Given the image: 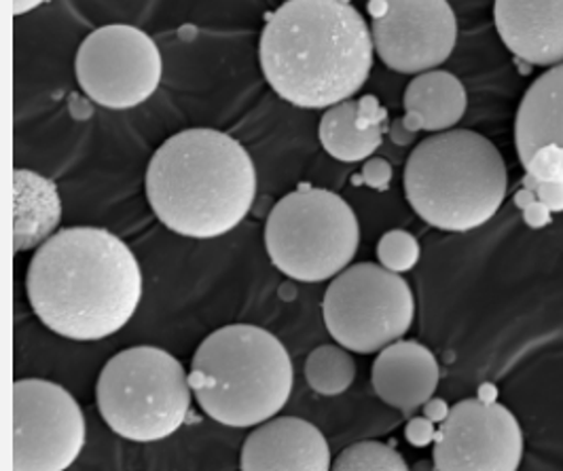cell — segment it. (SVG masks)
<instances>
[{
	"instance_id": "cell-1",
	"label": "cell",
	"mask_w": 563,
	"mask_h": 471,
	"mask_svg": "<svg viewBox=\"0 0 563 471\" xmlns=\"http://www.w3.org/2000/svg\"><path fill=\"white\" fill-rule=\"evenodd\" d=\"M26 294L52 333L102 340L119 333L141 305V265L107 228H62L32 254Z\"/></svg>"
},
{
	"instance_id": "cell-2",
	"label": "cell",
	"mask_w": 563,
	"mask_h": 471,
	"mask_svg": "<svg viewBox=\"0 0 563 471\" xmlns=\"http://www.w3.org/2000/svg\"><path fill=\"white\" fill-rule=\"evenodd\" d=\"M258 57L282 100L316 111L361 91L375 45L365 18L347 0H286L265 22Z\"/></svg>"
},
{
	"instance_id": "cell-3",
	"label": "cell",
	"mask_w": 563,
	"mask_h": 471,
	"mask_svg": "<svg viewBox=\"0 0 563 471\" xmlns=\"http://www.w3.org/2000/svg\"><path fill=\"white\" fill-rule=\"evenodd\" d=\"M146 199L169 231L191 239H214L246 218L256 194L249 150L208 127L174 134L146 167Z\"/></svg>"
},
{
	"instance_id": "cell-4",
	"label": "cell",
	"mask_w": 563,
	"mask_h": 471,
	"mask_svg": "<svg viewBox=\"0 0 563 471\" xmlns=\"http://www.w3.org/2000/svg\"><path fill=\"white\" fill-rule=\"evenodd\" d=\"M402 187L422 221L441 231L466 233L498 214L507 197V166L485 136L448 130L413 148Z\"/></svg>"
},
{
	"instance_id": "cell-5",
	"label": "cell",
	"mask_w": 563,
	"mask_h": 471,
	"mask_svg": "<svg viewBox=\"0 0 563 471\" xmlns=\"http://www.w3.org/2000/svg\"><path fill=\"white\" fill-rule=\"evenodd\" d=\"M191 370L214 379L196 397L206 415L227 427H253L278 415L295 381L286 347L251 324L225 326L203 338Z\"/></svg>"
},
{
	"instance_id": "cell-6",
	"label": "cell",
	"mask_w": 563,
	"mask_h": 471,
	"mask_svg": "<svg viewBox=\"0 0 563 471\" xmlns=\"http://www.w3.org/2000/svg\"><path fill=\"white\" fill-rule=\"evenodd\" d=\"M191 391L180 361L159 347L141 345L107 361L96 383V404L117 436L159 442L185 425Z\"/></svg>"
},
{
	"instance_id": "cell-7",
	"label": "cell",
	"mask_w": 563,
	"mask_h": 471,
	"mask_svg": "<svg viewBox=\"0 0 563 471\" xmlns=\"http://www.w3.org/2000/svg\"><path fill=\"white\" fill-rule=\"evenodd\" d=\"M361 246L350 203L333 191L301 187L282 197L265 222V248L284 276L306 283L338 278Z\"/></svg>"
},
{
	"instance_id": "cell-8",
	"label": "cell",
	"mask_w": 563,
	"mask_h": 471,
	"mask_svg": "<svg viewBox=\"0 0 563 471\" xmlns=\"http://www.w3.org/2000/svg\"><path fill=\"white\" fill-rule=\"evenodd\" d=\"M324 324L341 347L375 354L409 333L416 301L409 283L384 265L358 262L331 281Z\"/></svg>"
},
{
	"instance_id": "cell-9",
	"label": "cell",
	"mask_w": 563,
	"mask_h": 471,
	"mask_svg": "<svg viewBox=\"0 0 563 471\" xmlns=\"http://www.w3.org/2000/svg\"><path fill=\"white\" fill-rule=\"evenodd\" d=\"M162 54L141 29L111 24L93 30L77 52L75 72L87 98L111 111L141 106L162 81Z\"/></svg>"
},
{
	"instance_id": "cell-10",
	"label": "cell",
	"mask_w": 563,
	"mask_h": 471,
	"mask_svg": "<svg viewBox=\"0 0 563 471\" xmlns=\"http://www.w3.org/2000/svg\"><path fill=\"white\" fill-rule=\"evenodd\" d=\"M85 436L84 411L66 389L43 379L15 381L11 470H68L84 450Z\"/></svg>"
},
{
	"instance_id": "cell-11",
	"label": "cell",
	"mask_w": 563,
	"mask_h": 471,
	"mask_svg": "<svg viewBox=\"0 0 563 471\" xmlns=\"http://www.w3.org/2000/svg\"><path fill=\"white\" fill-rule=\"evenodd\" d=\"M432 446L434 470L515 471L523 459V431L507 406L471 397L451 406Z\"/></svg>"
},
{
	"instance_id": "cell-12",
	"label": "cell",
	"mask_w": 563,
	"mask_h": 471,
	"mask_svg": "<svg viewBox=\"0 0 563 471\" xmlns=\"http://www.w3.org/2000/svg\"><path fill=\"white\" fill-rule=\"evenodd\" d=\"M371 34L375 54L390 70L422 75L450 59L457 20L448 0H386Z\"/></svg>"
},
{
	"instance_id": "cell-13",
	"label": "cell",
	"mask_w": 563,
	"mask_h": 471,
	"mask_svg": "<svg viewBox=\"0 0 563 471\" xmlns=\"http://www.w3.org/2000/svg\"><path fill=\"white\" fill-rule=\"evenodd\" d=\"M240 466L246 471L333 470L322 431L297 416H272L258 425L244 442Z\"/></svg>"
},
{
	"instance_id": "cell-14",
	"label": "cell",
	"mask_w": 563,
	"mask_h": 471,
	"mask_svg": "<svg viewBox=\"0 0 563 471\" xmlns=\"http://www.w3.org/2000/svg\"><path fill=\"white\" fill-rule=\"evenodd\" d=\"M494 22L512 56L534 66L563 64V0H496Z\"/></svg>"
},
{
	"instance_id": "cell-15",
	"label": "cell",
	"mask_w": 563,
	"mask_h": 471,
	"mask_svg": "<svg viewBox=\"0 0 563 471\" xmlns=\"http://www.w3.org/2000/svg\"><path fill=\"white\" fill-rule=\"evenodd\" d=\"M371 379L382 402L411 415L434 395L441 370L428 347L416 340H396L377 356Z\"/></svg>"
},
{
	"instance_id": "cell-16",
	"label": "cell",
	"mask_w": 563,
	"mask_h": 471,
	"mask_svg": "<svg viewBox=\"0 0 563 471\" xmlns=\"http://www.w3.org/2000/svg\"><path fill=\"white\" fill-rule=\"evenodd\" d=\"M402 125L409 132H448L457 125L468 106L462 81L445 70L418 75L402 96Z\"/></svg>"
},
{
	"instance_id": "cell-17",
	"label": "cell",
	"mask_w": 563,
	"mask_h": 471,
	"mask_svg": "<svg viewBox=\"0 0 563 471\" xmlns=\"http://www.w3.org/2000/svg\"><path fill=\"white\" fill-rule=\"evenodd\" d=\"M519 161L544 144L563 150V64L540 75L521 98L515 119Z\"/></svg>"
},
{
	"instance_id": "cell-18",
	"label": "cell",
	"mask_w": 563,
	"mask_h": 471,
	"mask_svg": "<svg viewBox=\"0 0 563 471\" xmlns=\"http://www.w3.org/2000/svg\"><path fill=\"white\" fill-rule=\"evenodd\" d=\"M59 218L62 203L56 184L36 171L15 169V250L45 244Z\"/></svg>"
},
{
	"instance_id": "cell-19",
	"label": "cell",
	"mask_w": 563,
	"mask_h": 471,
	"mask_svg": "<svg viewBox=\"0 0 563 471\" xmlns=\"http://www.w3.org/2000/svg\"><path fill=\"white\" fill-rule=\"evenodd\" d=\"M358 102H341L324 112L318 125V138L324 150L343 164H356L368 159L384 139V127L358 130L356 125Z\"/></svg>"
},
{
	"instance_id": "cell-20",
	"label": "cell",
	"mask_w": 563,
	"mask_h": 471,
	"mask_svg": "<svg viewBox=\"0 0 563 471\" xmlns=\"http://www.w3.org/2000/svg\"><path fill=\"white\" fill-rule=\"evenodd\" d=\"M306 379L320 395H341L356 379V361L341 345H322L306 361Z\"/></svg>"
},
{
	"instance_id": "cell-21",
	"label": "cell",
	"mask_w": 563,
	"mask_h": 471,
	"mask_svg": "<svg viewBox=\"0 0 563 471\" xmlns=\"http://www.w3.org/2000/svg\"><path fill=\"white\" fill-rule=\"evenodd\" d=\"M405 457L388 444L358 442L347 446L333 463L335 471H405Z\"/></svg>"
},
{
	"instance_id": "cell-22",
	"label": "cell",
	"mask_w": 563,
	"mask_h": 471,
	"mask_svg": "<svg viewBox=\"0 0 563 471\" xmlns=\"http://www.w3.org/2000/svg\"><path fill=\"white\" fill-rule=\"evenodd\" d=\"M377 258L386 269L395 273H407L420 260V244L407 231H388L377 244Z\"/></svg>"
},
{
	"instance_id": "cell-23",
	"label": "cell",
	"mask_w": 563,
	"mask_h": 471,
	"mask_svg": "<svg viewBox=\"0 0 563 471\" xmlns=\"http://www.w3.org/2000/svg\"><path fill=\"white\" fill-rule=\"evenodd\" d=\"M354 182H365L375 191H386L393 182V166L382 157H373L366 161L361 178H354Z\"/></svg>"
},
{
	"instance_id": "cell-24",
	"label": "cell",
	"mask_w": 563,
	"mask_h": 471,
	"mask_svg": "<svg viewBox=\"0 0 563 471\" xmlns=\"http://www.w3.org/2000/svg\"><path fill=\"white\" fill-rule=\"evenodd\" d=\"M358 130H371V127H388V111L382 109L379 100L375 96H365L358 100V114H356Z\"/></svg>"
},
{
	"instance_id": "cell-25",
	"label": "cell",
	"mask_w": 563,
	"mask_h": 471,
	"mask_svg": "<svg viewBox=\"0 0 563 471\" xmlns=\"http://www.w3.org/2000/svg\"><path fill=\"white\" fill-rule=\"evenodd\" d=\"M523 187L532 189L538 199L555 214L563 212V180H549V182H538L534 178L526 176L523 178Z\"/></svg>"
},
{
	"instance_id": "cell-26",
	"label": "cell",
	"mask_w": 563,
	"mask_h": 471,
	"mask_svg": "<svg viewBox=\"0 0 563 471\" xmlns=\"http://www.w3.org/2000/svg\"><path fill=\"white\" fill-rule=\"evenodd\" d=\"M405 438L407 442L416 448H423L428 444H434L437 438V423L430 420L428 416H416L407 423L405 427Z\"/></svg>"
},
{
	"instance_id": "cell-27",
	"label": "cell",
	"mask_w": 563,
	"mask_h": 471,
	"mask_svg": "<svg viewBox=\"0 0 563 471\" xmlns=\"http://www.w3.org/2000/svg\"><path fill=\"white\" fill-rule=\"evenodd\" d=\"M521 212H523V221H526L530 228H544V226L551 224V214L553 212L538 197Z\"/></svg>"
},
{
	"instance_id": "cell-28",
	"label": "cell",
	"mask_w": 563,
	"mask_h": 471,
	"mask_svg": "<svg viewBox=\"0 0 563 471\" xmlns=\"http://www.w3.org/2000/svg\"><path fill=\"white\" fill-rule=\"evenodd\" d=\"M450 406L445 400H439V397H430L426 404H423V416H428L430 420H434L437 425H441L448 415H450Z\"/></svg>"
},
{
	"instance_id": "cell-29",
	"label": "cell",
	"mask_w": 563,
	"mask_h": 471,
	"mask_svg": "<svg viewBox=\"0 0 563 471\" xmlns=\"http://www.w3.org/2000/svg\"><path fill=\"white\" fill-rule=\"evenodd\" d=\"M47 0H13V13L15 15H24V13H30V11H34V9H38L41 4H45Z\"/></svg>"
},
{
	"instance_id": "cell-30",
	"label": "cell",
	"mask_w": 563,
	"mask_h": 471,
	"mask_svg": "<svg viewBox=\"0 0 563 471\" xmlns=\"http://www.w3.org/2000/svg\"><path fill=\"white\" fill-rule=\"evenodd\" d=\"M393 138H395L396 144H409V142L413 139V132H409V130L402 125V119L393 127Z\"/></svg>"
},
{
	"instance_id": "cell-31",
	"label": "cell",
	"mask_w": 563,
	"mask_h": 471,
	"mask_svg": "<svg viewBox=\"0 0 563 471\" xmlns=\"http://www.w3.org/2000/svg\"><path fill=\"white\" fill-rule=\"evenodd\" d=\"M477 397L485 400V402H496L498 400V389H496V385H492V383H483Z\"/></svg>"
}]
</instances>
